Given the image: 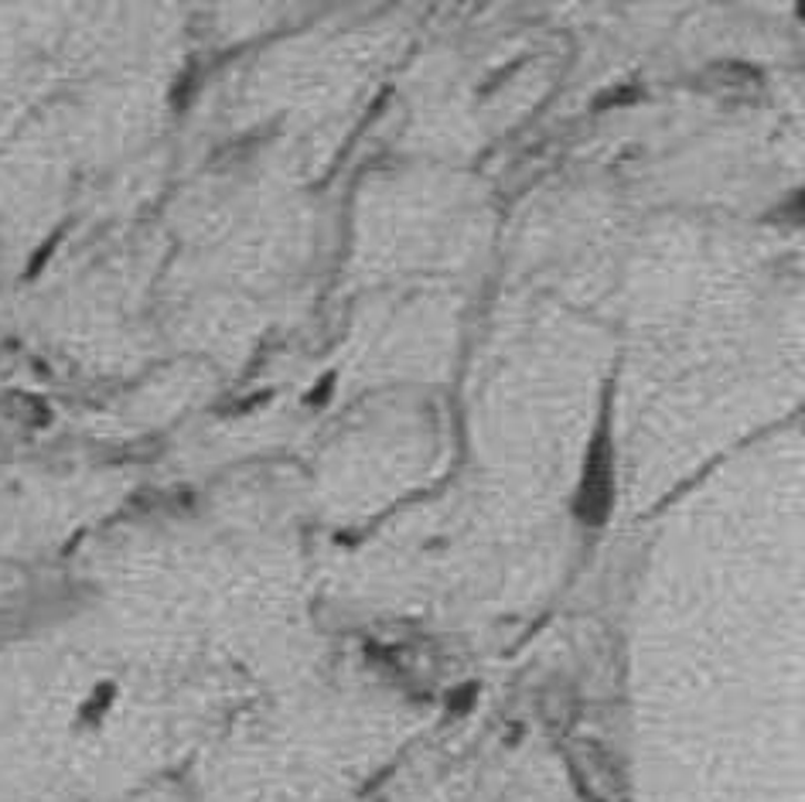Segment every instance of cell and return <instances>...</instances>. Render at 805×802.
<instances>
[{
    "label": "cell",
    "mask_w": 805,
    "mask_h": 802,
    "mask_svg": "<svg viewBox=\"0 0 805 802\" xmlns=\"http://www.w3.org/2000/svg\"><path fill=\"white\" fill-rule=\"evenodd\" d=\"M615 498V444L608 434V417H601V431L584 457V475L577 489V516L584 526H601Z\"/></svg>",
    "instance_id": "cell-1"
}]
</instances>
